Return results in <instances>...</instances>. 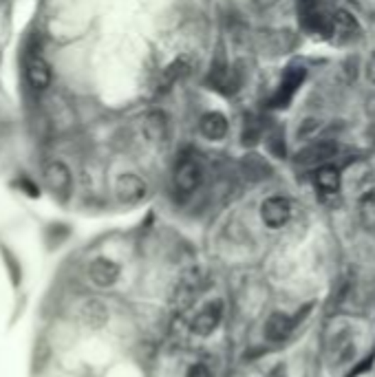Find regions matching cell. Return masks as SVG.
<instances>
[{
	"label": "cell",
	"instance_id": "obj_1",
	"mask_svg": "<svg viewBox=\"0 0 375 377\" xmlns=\"http://www.w3.org/2000/svg\"><path fill=\"white\" fill-rule=\"evenodd\" d=\"M223 315H225V303L221 300V298H216V300H210V303L203 305V309L190 320V331H192L194 335H199V337H208V335H212L216 329L221 327Z\"/></svg>",
	"mask_w": 375,
	"mask_h": 377
},
{
	"label": "cell",
	"instance_id": "obj_2",
	"mask_svg": "<svg viewBox=\"0 0 375 377\" xmlns=\"http://www.w3.org/2000/svg\"><path fill=\"white\" fill-rule=\"evenodd\" d=\"M203 181V168L196 157H184L174 168V190L177 194H192Z\"/></svg>",
	"mask_w": 375,
	"mask_h": 377
},
{
	"label": "cell",
	"instance_id": "obj_3",
	"mask_svg": "<svg viewBox=\"0 0 375 377\" xmlns=\"http://www.w3.org/2000/svg\"><path fill=\"white\" fill-rule=\"evenodd\" d=\"M45 184L55 198L67 201L73 190V176H71L69 166L65 162H51L45 168Z\"/></svg>",
	"mask_w": 375,
	"mask_h": 377
},
{
	"label": "cell",
	"instance_id": "obj_4",
	"mask_svg": "<svg viewBox=\"0 0 375 377\" xmlns=\"http://www.w3.org/2000/svg\"><path fill=\"white\" fill-rule=\"evenodd\" d=\"M91 283L95 287H102V289H108L113 287L117 281H120L122 276V267L117 265L113 258H106V256H97L91 261L89 269H86Z\"/></svg>",
	"mask_w": 375,
	"mask_h": 377
},
{
	"label": "cell",
	"instance_id": "obj_5",
	"mask_svg": "<svg viewBox=\"0 0 375 377\" xmlns=\"http://www.w3.org/2000/svg\"><path fill=\"white\" fill-rule=\"evenodd\" d=\"M261 218L263 223L272 230H279L283 225H287V221L291 218V203L285 196H269L261 206Z\"/></svg>",
	"mask_w": 375,
	"mask_h": 377
},
{
	"label": "cell",
	"instance_id": "obj_6",
	"mask_svg": "<svg viewBox=\"0 0 375 377\" xmlns=\"http://www.w3.org/2000/svg\"><path fill=\"white\" fill-rule=\"evenodd\" d=\"M115 194H117V198H120L122 203L135 206V203L144 201L146 194H148V188H146L142 176L122 174L120 179H117V184H115Z\"/></svg>",
	"mask_w": 375,
	"mask_h": 377
},
{
	"label": "cell",
	"instance_id": "obj_7",
	"mask_svg": "<svg viewBox=\"0 0 375 377\" xmlns=\"http://www.w3.org/2000/svg\"><path fill=\"white\" fill-rule=\"evenodd\" d=\"M25 71H27V82L33 91H47L51 86L53 73H51V67L43 55H38V53L29 55Z\"/></svg>",
	"mask_w": 375,
	"mask_h": 377
},
{
	"label": "cell",
	"instance_id": "obj_8",
	"mask_svg": "<svg viewBox=\"0 0 375 377\" xmlns=\"http://www.w3.org/2000/svg\"><path fill=\"white\" fill-rule=\"evenodd\" d=\"M335 152H338V146L331 139H323V142H313L309 146H305L298 154H296V162L298 164H323L327 159H331Z\"/></svg>",
	"mask_w": 375,
	"mask_h": 377
},
{
	"label": "cell",
	"instance_id": "obj_9",
	"mask_svg": "<svg viewBox=\"0 0 375 377\" xmlns=\"http://www.w3.org/2000/svg\"><path fill=\"white\" fill-rule=\"evenodd\" d=\"M203 285V274L201 269H188L181 274L179 278V283H177V289H174V300H179V303H190L192 298L196 296V291L201 289Z\"/></svg>",
	"mask_w": 375,
	"mask_h": 377
},
{
	"label": "cell",
	"instance_id": "obj_10",
	"mask_svg": "<svg viewBox=\"0 0 375 377\" xmlns=\"http://www.w3.org/2000/svg\"><path fill=\"white\" fill-rule=\"evenodd\" d=\"M293 331V320L287 313H272L265 322V337L269 342H285Z\"/></svg>",
	"mask_w": 375,
	"mask_h": 377
},
{
	"label": "cell",
	"instance_id": "obj_11",
	"mask_svg": "<svg viewBox=\"0 0 375 377\" xmlns=\"http://www.w3.org/2000/svg\"><path fill=\"white\" fill-rule=\"evenodd\" d=\"M199 130L206 139H210V142H219V139L228 135V119L221 113L210 111L199 119Z\"/></svg>",
	"mask_w": 375,
	"mask_h": 377
},
{
	"label": "cell",
	"instance_id": "obj_12",
	"mask_svg": "<svg viewBox=\"0 0 375 377\" xmlns=\"http://www.w3.org/2000/svg\"><path fill=\"white\" fill-rule=\"evenodd\" d=\"M82 322L91 329H102L108 322V309L102 300H97V298H91L82 305Z\"/></svg>",
	"mask_w": 375,
	"mask_h": 377
},
{
	"label": "cell",
	"instance_id": "obj_13",
	"mask_svg": "<svg viewBox=\"0 0 375 377\" xmlns=\"http://www.w3.org/2000/svg\"><path fill=\"white\" fill-rule=\"evenodd\" d=\"M190 73V60L188 57H177L172 60V62L162 71V77H159V93L168 91L170 86H174L177 82H179L181 77H186Z\"/></svg>",
	"mask_w": 375,
	"mask_h": 377
},
{
	"label": "cell",
	"instance_id": "obj_14",
	"mask_svg": "<svg viewBox=\"0 0 375 377\" xmlns=\"http://www.w3.org/2000/svg\"><path fill=\"white\" fill-rule=\"evenodd\" d=\"M144 135L155 144H164L168 137V119L164 113L152 111L144 117Z\"/></svg>",
	"mask_w": 375,
	"mask_h": 377
},
{
	"label": "cell",
	"instance_id": "obj_15",
	"mask_svg": "<svg viewBox=\"0 0 375 377\" xmlns=\"http://www.w3.org/2000/svg\"><path fill=\"white\" fill-rule=\"evenodd\" d=\"M305 79V71L303 69H289L283 77V84L279 89V93L274 95L272 104L274 106H285L289 102V97L293 95V91L298 89V84Z\"/></svg>",
	"mask_w": 375,
	"mask_h": 377
},
{
	"label": "cell",
	"instance_id": "obj_16",
	"mask_svg": "<svg viewBox=\"0 0 375 377\" xmlns=\"http://www.w3.org/2000/svg\"><path fill=\"white\" fill-rule=\"evenodd\" d=\"M313 181H315V186H318V190H323L327 194H333L340 188V172L333 166H323V168L315 170Z\"/></svg>",
	"mask_w": 375,
	"mask_h": 377
},
{
	"label": "cell",
	"instance_id": "obj_17",
	"mask_svg": "<svg viewBox=\"0 0 375 377\" xmlns=\"http://www.w3.org/2000/svg\"><path fill=\"white\" fill-rule=\"evenodd\" d=\"M358 216H360V223H362L364 230L375 232V192H366L360 198Z\"/></svg>",
	"mask_w": 375,
	"mask_h": 377
},
{
	"label": "cell",
	"instance_id": "obj_18",
	"mask_svg": "<svg viewBox=\"0 0 375 377\" xmlns=\"http://www.w3.org/2000/svg\"><path fill=\"white\" fill-rule=\"evenodd\" d=\"M333 27H335V31L342 33V35L358 33V23H355V18H353L349 11H345V9L335 11V16H333Z\"/></svg>",
	"mask_w": 375,
	"mask_h": 377
},
{
	"label": "cell",
	"instance_id": "obj_19",
	"mask_svg": "<svg viewBox=\"0 0 375 377\" xmlns=\"http://www.w3.org/2000/svg\"><path fill=\"white\" fill-rule=\"evenodd\" d=\"M16 186L18 188H21L23 192H27L29 196H40V188H38L33 181H31V179H27V176H21V179H18V181H16Z\"/></svg>",
	"mask_w": 375,
	"mask_h": 377
},
{
	"label": "cell",
	"instance_id": "obj_20",
	"mask_svg": "<svg viewBox=\"0 0 375 377\" xmlns=\"http://www.w3.org/2000/svg\"><path fill=\"white\" fill-rule=\"evenodd\" d=\"M186 377H214V375H212L210 366H206V364H201V362H196V364H192V366L188 368Z\"/></svg>",
	"mask_w": 375,
	"mask_h": 377
},
{
	"label": "cell",
	"instance_id": "obj_21",
	"mask_svg": "<svg viewBox=\"0 0 375 377\" xmlns=\"http://www.w3.org/2000/svg\"><path fill=\"white\" fill-rule=\"evenodd\" d=\"M366 75H369V79L375 84V51L369 55V62H366Z\"/></svg>",
	"mask_w": 375,
	"mask_h": 377
},
{
	"label": "cell",
	"instance_id": "obj_22",
	"mask_svg": "<svg viewBox=\"0 0 375 377\" xmlns=\"http://www.w3.org/2000/svg\"><path fill=\"white\" fill-rule=\"evenodd\" d=\"M254 5L259 9H269L274 5H279V0H254Z\"/></svg>",
	"mask_w": 375,
	"mask_h": 377
}]
</instances>
